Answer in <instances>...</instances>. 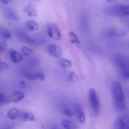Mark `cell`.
Instances as JSON below:
<instances>
[{"mask_svg": "<svg viewBox=\"0 0 129 129\" xmlns=\"http://www.w3.org/2000/svg\"><path fill=\"white\" fill-rule=\"evenodd\" d=\"M111 90L116 109L123 110L126 108V100L121 83L117 81H113L111 85Z\"/></svg>", "mask_w": 129, "mask_h": 129, "instance_id": "obj_1", "label": "cell"}, {"mask_svg": "<svg viewBox=\"0 0 129 129\" xmlns=\"http://www.w3.org/2000/svg\"><path fill=\"white\" fill-rule=\"evenodd\" d=\"M89 101L91 107L95 117H98L100 110V102L98 94L94 88H90L89 90Z\"/></svg>", "mask_w": 129, "mask_h": 129, "instance_id": "obj_2", "label": "cell"}, {"mask_svg": "<svg viewBox=\"0 0 129 129\" xmlns=\"http://www.w3.org/2000/svg\"><path fill=\"white\" fill-rule=\"evenodd\" d=\"M112 15L119 17H126L129 16V5H117L110 9Z\"/></svg>", "mask_w": 129, "mask_h": 129, "instance_id": "obj_3", "label": "cell"}, {"mask_svg": "<svg viewBox=\"0 0 129 129\" xmlns=\"http://www.w3.org/2000/svg\"><path fill=\"white\" fill-rule=\"evenodd\" d=\"M47 31L48 36L52 40H61V33H60V29L56 24L53 23L48 24L47 26Z\"/></svg>", "mask_w": 129, "mask_h": 129, "instance_id": "obj_4", "label": "cell"}, {"mask_svg": "<svg viewBox=\"0 0 129 129\" xmlns=\"http://www.w3.org/2000/svg\"><path fill=\"white\" fill-rule=\"evenodd\" d=\"M115 129H129V115H123L117 118Z\"/></svg>", "mask_w": 129, "mask_h": 129, "instance_id": "obj_5", "label": "cell"}, {"mask_svg": "<svg viewBox=\"0 0 129 129\" xmlns=\"http://www.w3.org/2000/svg\"><path fill=\"white\" fill-rule=\"evenodd\" d=\"M47 52L51 57L54 58H60L63 53V50L60 46L55 44H50L47 47Z\"/></svg>", "mask_w": 129, "mask_h": 129, "instance_id": "obj_6", "label": "cell"}, {"mask_svg": "<svg viewBox=\"0 0 129 129\" xmlns=\"http://www.w3.org/2000/svg\"><path fill=\"white\" fill-rule=\"evenodd\" d=\"M115 62L123 71H129V56L117 57L115 59Z\"/></svg>", "mask_w": 129, "mask_h": 129, "instance_id": "obj_7", "label": "cell"}, {"mask_svg": "<svg viewBox=\"0 0 129 129\" xmlns=\"http://www.w3.org/2000/svg\"><path fill=\"white\" fill-rule=\"evenodd\" d=\"M25 98V94L22 92L20 91H15L13 93L9 96L8 97H6V102L5 103H16L21 102L22 100Z\"/></svg>", "mask_w": 129, "mask_h": 129, "instance_id": "obj_8", "label": "cell"}, {"mask_svg": "<svg viewBox=\"0 0 129 129\" xmlns=\"http://www.w3.org/2000/svg\"><path fill=\"white\" fill-rule=\"evenodd\" d=\"M74 112H75L76 117L78 118V122L81 124H84L86 121V117L84 115L83 109L81 105L79 103H76L74 105Z\"/></svg>", "mask_w": 129, "mask_h": 129, "instance_id": "obj_9", "label": "cell"}, {"mask_svg": "<svg viewBox=\"0 0 129 129\" xmlns=\"http://www.w3.org/2000/svg\"><path fill=\"white\" fill-rule=\"evenodd\" d=\"M3 14L5 17L11 21H18L20 19L18 15L15 10L11 8H5L3 10Z\"/></svg>", "mask_w": 129, "mask_h": 129, "instance_id": "obj_10", "label": "cell"}, {"mask_svg": "<svg viewBox=\"0 0 129 129\" xmlns=\"http://www.w3.org/2000/svg\"><path fill=\"white\" fill-rule=\"evenodd\" d=\"M127 32L124 30L117 28H110L107 31V35L110 37H123L126 35Z\"/></svg>", "mask_w": 129, "mask_h": 129, "instance_id": "obj_11", "label": "cell"}, {"mask_svg": "<svg viewBox=\"0 0 129 129\" xmlns=\"http://www.w3.org/2000/svg\"><path fill=\"white\" fill-rule=\"evenodd\" d=\"M10 55L11 61L14 63H16V64L22 62L23 59V56L22 54L15 50H10Z\"/></svg>", "mask_w": 129, "mask_h": 129, "instance_id": "obj_12", "label": "cell"}, {"mask_svg": "<svg viewBox=\"0 0 129 129\" xmlns=\"http://www.w3.org/2000/svg\"><path fill=\"white\" fill-rule=\"evenodd\" d=\"M20 119L23 122H35L36 120L35 115L29 112H23L20 113Z\"/></svg>", "mask_w": 129, "mask_h": 129, "instance_id": "obj_13", "label": "cell"}, {"mask_svg": "<svg viewBox=\"0 0 129 129\" xmlns=\"http://www.w3.org/2000/svg\"><path fill=\"white\" fill-rule=\"evenodd\" d=\"M24 11L30 17H37L38 15L36 8L32 4H28L24 9Z\"/></svg>", "mask_w": 129, "mask_h": 129, "instance_id": "obj_14", "label": "cell"}, {"mask_svg": "<svg viewBox=\"0 0 129 129\" xmlns=\"http://www.w3.org/2000/svg\"><path fill=\"white\" fill-rule=\"evenodd\" d=\"M20 110L18 108L14 107V108H11L10 110L8 111L7 113V117L10 120H14L18 118L20 115Z\"/></svg>", "mask_w": 129, "mask_h": 129, "instance_id": "obj_15", "label": "cell"}, {"mask_svg": "<svg viewBox=\"0 0 129 129\" xmlns=\"http://www.w3.org/2000/svg\"><path fill=\"white\" fill-rule=\"evenodd\" d=\"M68 37H69V39L70 42L72 44L74 45H79L81 44V42L79 40V39L78 38V35L76 34L75 32L73 31H71L68 33Z\"/></svg>", "mask_w": 129, "mask_h": 129, "instance_id": "obj_16", "label": "cell"}, {"mask_svg": "<svg viewBox=\"0 0 129 129\" xmlns=\"http://www.w3.org/2000/svg\"><path fill=\"white\" fill-rule=\"evenodd\" d=\"M58 62L59 65L64 69H70L73 67V62L71 60L65 58H59Z\"/></svg>", "mask_w": 129, "mask_h": 129, "instance_id": "obj_17", "label": "cell"}, {"mask_svg": "<svg viewBox=\"0 0 129 129\" xmlns=\"http://www.w3.org/2000/svg\"><path fill=\"white\" fill-rule=\"evenodd\" d=\"M20 39L23 42L26 43L28 44H35V40L34 39H32L30 37L28 36L27 35L25 34H20Z\"/></svg>", "mask_w": 129, "mask_h": 129, "instance_id": "obj_18", "label": "cell"}, {"mask_svg": "<svg viewBox=\"0 0 129 129\" xmlns=\"http://www.w3.org/2000/svg\"><path fill=\"white\" fill-rule=\"evenodd\" d=\"M26 26L31 31H37L39 28V24L35 21H27L26 22Z\"/></svg>", "mask_w": 129, "mask_h": 129, "instance_id": "obj_19", "label": "cell"}, {"mask_svg": "<svg viewBox=\"0 0 129 129\" xmlns=\"http://www.w3.org/2000/svg\"><path fill=\"white\" fill-rule=\"evenodd\" d=\"M21 53L23 55H25L26 57H29L32 55L34 54V51L31 50L30 48L27 47H23L21 49Z\"/></svg>", "mask_w": 129, "mask_h": 129, "instance_id": "obj_20", "label": "cell"}, {"mask_svg": "<svg viewBox=\"0 0 129 129\" xmlns=\"http://www.w3.org/2000/svg\"><path fill=\"white\" fill-rule=\"evenodd\" d=\"M62 125L64 127V129H73L74 128V125L73 123L69 120H64L62 122Z\"/></svg>", "mask_w": 129, "mask_h": 129, "instance_id": "obj_21", "label": "cell"}, {"mask_svg": "<svg viewBox=\"0 0 129 129\" xmlns=\"http://www.w3.org/2000/svg\"><path fill=\"white\" fill-rule=\"evenodd\" d=\"M68 79L71 82H76L79 81V77L76 73H74V72H71V73H69Z\"/></svg>", "mask_w": 129, "mask_h": 129, "instance_id": "obj_22", "label": "cell"}, {"mask_svg": "<svg viewBox=\"0 0 129 129\" xmlns=\"http://www.w3.org/2000/svg\"><path fill=\"white\" fill-rule=\"evenodd\" d=\"M62 113L64 116H66V117H69V118H71V117L74 116V112L73 110L71 109V108H66V109H65L62 112Z\"/></svg>", "mask_w": 129, "mask_h": 129, "instance_id": "obj_23", "label": "cell"}, {"mask_svg": "<svg viewBox=\"0 0 129 129\" xmlns=\"http://www.w3.org/2000/svg\"><path fill=\"white\" fill-rule=\"evenodd\" d=\"M2 34L3 36L5 39H10V38H11V36H12L11 31L7 28L3 29V30L2 31Z\"/></svg>", "mask_w": 129, "mask_h": 129, "instance_id": "obj_24", "label": "cell"}, {"mask_svg": "<svg viewBox=\"0 0 129 129\" xmlns=\"http://www.w3.org/2000/svg\"><path fill=\"white\" fill-rule=\"evenodd\" d=\"M9 69L8 64L5 62H0V73L5 71Z\"/></svg>", "mask_w": 129, "mask_h": 129, "instance_id": "obj_25", "label": "cell"}, {"mask_svg": "<svg viewBox=\"0 0 129 129\" xmlns=\"http://www.w3.org/2000/svg\"><path fill=\"white\" fill-rule=\"evenodd\" d=\"M35 78H36V79H39L40 81H44V79L45 78V74L43 73H42V72H39V73H36V74H35Z\"/></svg>", "mask_w": 129, "mask_h": 129, "instance_id": "obj_26", "label": "cell"}, {"mask_svg": "<svg viewBox=\"0 0 129 129\" xmlns=\"http://www.w3.org/2000/svg\"><path fill=\"white\" fill-rule=\"evenodd\" d=\"M6 48H7V43L6 41L3 40L1 42H0V53L5 52Z\"/></svg>", "mask_w": 129, "mask_h": 129, "instance_id": "obj_27", "label": "cell"}, {"mask_svg": "<svg viewBox=\"0 0 129 129\" xmlns=\"http://www.w3.org/2000/svg\"><path fill=\"white\" fill-rule=\"evenodd\" d=\"M6 97L5 96V94L0 92V104H3L6 102Z\"/></svg>", "mask_w": 129, "mask_h": 129, "instance_id": "obj_28", "label": "cell"}, {"mask_svg": "<svg viewBox=\"0 0 129 129\" xmlns=\"http://www.w3.org/2000/svg\"><path fill=\"white\" fill-rule=\"evenodd\" d=\"M122 77L124 79H129V71H124L122 73Z\"/></svg>", "mask_w": 129, "mask_h": 129, "instance_id": "obj_29", "label": "cell"}, {"mask_svg": "<svg viewBox=\"0 0 129 129\" xmlns=\"http://www.w3.org/2000/svg\"><path fill=\"white\" fill-rule=\"evenodd\" d=\"M26 78H28L30 80H35L36 79V78H35V74H28L26 75Z\"/></svg>", "mask_w": 129, "mask_h": 129, "instance_id": "obj_30", "label": "cell"}, {"mask_svg": "<svg viewBox=\"0 0 129 129\" xmlns=\"http://www.w3.org/2000/svg\"><path fill=\"white\" fill-rule=\"evenodd\" d=\"M20 87L22 88H27V84H26V82L24 81H21L20 82Z\"/></svg>", "mask_w": 129, "mask_h": 129, "instance_id": "obj_31", "label": "cell"}, {"mask_svg": "<svg viewBox=\"0 0 129 129\" xmlns=\"http://www.w3.org/2000/svg\"><path fill=\"white\" fill-rule=\"evenodd\" d=\"M0 2L3 3L4 5H8L9 3V1H7V0H1V1H0Z\"/></svg>", "mask_w": 129, "mask_h": 129, "instance_id": "obj_32", "label": "cell"}, {"mask_svg": "<svg viewBox=\"0 0 129 129\" xmlns=\"http://www.w3.org/2000/svg\"><path fill=\"white\" fill-rule=\"evenodd\" d=\"M52 129H57V128H53Z\"/></svg>", "mask_w": 129, "mask_h": 129, "instance_id": "obj_33", "label": "cell"}, {"mask_svg": "<svg viewBox=\"0 0 129 129\" xmlns=\"http://www.w3.org/2000/svg\"><path fill=\"white\" fill-rule=\"evenodd\" d=\"M0 29H1V28H0Z\"/></svg>", "mask_w": 129, "mask_h": 129, "instance_id": "obj_34", "label": "cell"}]
</instances>
